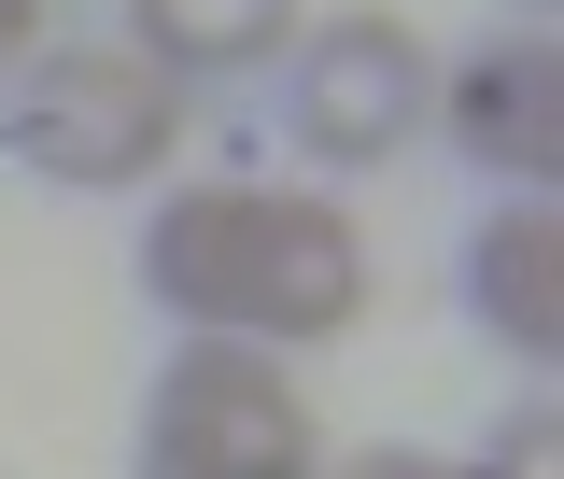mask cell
<instances>
[{
    "mask_svg": "<svg viewBox=\"0 0 564 479\" xmlns=\"http://www.w3.org/2000/svg\"><path fill=\"white\" fill-rule=\"evenodd\" d=\"M466 311H480L494 352L551 367L564 352V211L551 198H494L480 240H466Z\"/></svg>",
    "mask_w": 564,
    "mask_h": 479,
    "instance_id": "6",
    "label": "cell"
},
{
    "mask_svg": "<svg viewBox=\"0 0 564 479\" xmlns=\"http://www.w3.org/2000/svg\"><path fill=\"white\" fill-rule=\"evenodd\" d=\"M423 113H437V57H423L410 14L352 0V14H325V29H296V57H282V128H296V155L381 170V155L423 141Z\"/></svg>",
    "mask_w": 564,
    "mask_h": 479,
    "instance_id": "4",
    "label": "cell"
},
{
    "mask_svg": "<svg viewBox=\"0 0 564 479\" xmlns=\"http://www.w3.org/2000/svg\"><path fill=\"white\" fill-rule=\"evenodd\" d=\"M0 141H14V170H43V184L128 198V184H155V170L184 155V85L155 57H128V43H43Z\"/></svg>",
    "mask_w": 564,
    "mask_h": 479,
    "instance_id": "3",
    "label": "cell"
},
{
    "mask_svg": "<svg viewBox=\"0 0 564 479\" xmlns=\"http://www.w3.org/2000/svg\"><path fill=\"white\" fill-rule=\"evenodd\" d=\"M423 128H452V155L494 170V198H551V170H564V43L551 29L480 43L466 70H437V113Z\"/></svg>",
    "mask_w": 564,
    "mask_h": 479,
    "instance_id": "5",
    "label": "cell"
},
{
    "mask_svg": "<svg viewBox=\"0 0 564 479\" xmlns=\"http://www.w3.org/2000/svg\"><path fill=\"white\" fill-rule=\"evenodd\" d=\"M43 57V0H0V70H29Z\"/></svg>",
    "mask_w": 564,
    "mask_h": 479,
    "instance_id": "9",
    "label": "cell"
},
{
    "mask_svg": "<svg viewBox=\"0 0 564 479\" xmlns=\"http://www.w3.org/2000/svg\"><path fill=\"white\" fill-rule=\"evenodd\" d=\"M141 296L184 339H254V352H325L367 325V226L325 184H170L141 226Z\"/></svg>",
    "mask_w": 564,
    "mask_h": 479,
    "instance_id": "1",
    "label": "cell"
},
{
    "mask_svg": "<svg viewBox=\"0 0 564 479\" xmlns=\"http://www.w3.org/2000/svg\"><path fill=\"white\" fill-rule=\"evenodd\" d=\"M311 29V0H128V57L170 85H226V70H282Z\"/></svg>",
    "mask_w": 564,
    "mask_h": 479,
    "instance_id": "7",
    "label": "cell"
},
{
    "mask_svg": "<svg viewBox=\"0 0 564 479\" xmlns=\"http://www.w3.org/2000/svg\"><path fill=\"white\" fill-rule=\"evenodd\" d=\"M325 479H480V466H452V451H325Z\"/></svg>",
    "mask_w": 564,
    "mask_h": 479,
    "instance_id": "8",
    "label": "cell"
},
{
    "mask_svg": "<svg viewBox=\"0 0 564 479\" xmlns=\"http://www.w3.org/2000/svg\"><path fill=\"white\" fill-rule=\"evenodd\" d=\"M141 479H325V423L296 352L254 339H170L141 395Z\"/></svg>",
    "mask_w": 564,
    "mask_h": 479,
    "instance_id": "2",
    "label": "cell"
}]
</instances>
